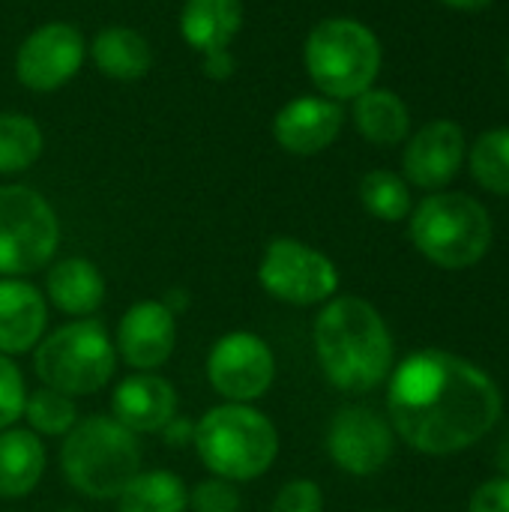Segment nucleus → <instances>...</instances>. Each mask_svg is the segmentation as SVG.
Segmentation results:
<instances>
[{"label": "nucleus", "instance_id": "nucleus-1", "mask_svg": "<svg viewBox=\"0 0 509 512\" xmlns=\"http://www.w3.org/2000/svg\"><path fill=\"white\" fill-rule=\"evenodd\" d=\"M393 432L417 453L453 456L486 438L504 414L498 384L471 360L426 348L390 372Z\"/></svg>", "mask_w": 509, "mask_h": 512}, {"label": "nucleus", "instance_id": "nucleus-2", "mask_svg": "<svg viewBox=\"0 0 509 512\" xmlns=\"http://www.w3.org/2000/svg\"><path fill=\"white\" fill-rule=\"evenodd\" d=\"M312 342L324 378L342 393H369L393 372V336L381 312L363 297L327 300Z\"/></svg>", "mask_w": 509, "mask_h": 512}, {"label": "nucleus", "instance_id": "nucleus-3", "mask_svg": "<svg viewBox=\"0 0 509 512\" xmlns=\"http://www.w3.org/2000/svg\"><path fill=\"white\" fill-rule=\"evenodd\" d=\"M207 471L228 483H249L267 474L279 456V432L252 405L225 402L210 408L192 435Z\"/></svg>", "mask_w": 509, "mask_h": 512}, {"label": "nucleus", "instance_id": "nucleus-4", "mask_svg": "<svg viewBox=\"0 0 509 512\" xmlns=\"http://www.w3.org/2000/svg\"><path fill=\"white\" fill-rule=\"evenodd\" d=\"M60 468L78 495L111 501L141 471L138 435L123 429L114 417H84L63 435Z\"/></svg>", "mask_w": 509, "mask_h": 512}, {"label": "nucleus", "instance_id": "nucleus-5", "mask_svg": "<svg viewBox=\"0 0 509 512\" xmlns=\"http://www.w3.org/2000/svg\"><path fill=\"white\" fill-rule=\"evenodd\" d=\"M381 60L384 54L375 30L348 15L318 21L303 45V66L309 81L336 102L357 99L375 87Z\"/></svg>", "mask_w": 509, "mask_h": 512}, {"label": "nucleus", "instance_id": "nucleus-6", "mask_svg": "<svg viewBox=\"0 0 509 512\" xmlns=\"http://www.w3.org/2000/svg\"><path fill=\"white\" fill-rule=\"evenodd\" d=\"M411 243L444 270L480 264L492 246L495 225L489 210L465 192H432L411 210Z\"/></svg>", "mask_w": 509, "mask_h": 512}, {"label": "nucleus", "instance_id": "nucleus-7", "mask_svg": "<svg viewBox=\"0 0 509 512\" xmlns=\"http://www.w3.org/2000/svg\"><path fill=\"white\" fill-rule=\"evenodd\" d=\"M33 366L45 387L72 399L93 396L111 381L117 369V348L99 321H72L36 345Z\"/></svg>", "mask_w": 509, "mask_h": 512}, {"label": "nucleus", "instance_id": "nucleus-8", "mask_svg": "<svg viewBox=\"0 0 509 512\" xmlns=\"http://www.w3.org/2000/svg\"><path fill=\"white\" fill-rule=\"evenodd\" d=\"M57 246L54 207L30 186H0V279H21L48 267Z\"/></svg>", "mask_w": 509, "mask_h": 512}, {"label": "nucleus", "instance_id": "nucleus-9", "mask_svg": "<svg viewBox=\"0 0 509 512\" xmlns=\"http://www.w3.org/2000/svg\"><path fill=\"white\" fill-rule=\"evenodd\" d=\"M258 282L279 303L318 306L336 294L339 270L315 246L294 237H276L261 255Z\"/></svg>", "mask_w": 509, "mask_h": 512}, {"label": "nucleus", "instance_id": "nucleus-10", "mask_svg": "<svg viewBox=\"0 0 509 512\" xmlns=\"http://www.w3.org/2000/svg\"><path fill=\"white\" fill-rule=\"evenodd\" d=\"M276 378V357L270 345L246 330L222 336L207 354V381L210 387L237 405L261 399Z\"/></svg>", "mask_w": 509, "mask_h": 512}, {"label": "nucleus", "instance_id": "nucleus-11", "mask_svg": "<svg viewBox=\"0 0 509 512\" xmlns=\"http://www.w3.org/2000/svg\"><path fill=\"white\" fill-rule=\"evenodd\" d=\"M87 57V42L75 24L48 21L36 27L15 54V75L33 93H51L69 84Z\"/></svg>", "mask_w": 509, "mask_h": 512}, {"label": "nucleus", "instance_id": "nucleus-12", "mask_svg": "<svg viewBox=\"0 0 509 512\" xmlns=\"http://www.w3.org/2000/svg\"><path fill=\"white\" fill-rule=\"evenodd\" d=\"M396 432L372 408H342L327 429V453L336 468L351 477H372L384 471L393 456Z\"/></svg>", "mask_w": 509, "mask_h": 512}, {"label": "nucleus", "instance_id": "nucleus-13", "mask_svg": "<svg viewBox=\"0 0 509 512\" xmlns=\"http://www.w3.org/2000/svg\"><path fill=\"white\" fill-rule=\"evenodd\" d=\"M468 159V138L456 120H432L405 141V180L426 192H441L456 180Z\"/></svg>", "mask_w": 509, "mask_h": 512}, {"label": "nucleus", "instance_id": "nucleus-14", "mask_svg": "<svg viewBox=\"0 0 509 512\" xmlns=\"http://www.w3.org/2000/svg\"><path fill=\"white\" fill-rule=\"evenodd\" d=\"M177 324L162 300H141L126 309L117 324V357L135 372H153L174 354Z\"/></svg>", "mask_w": 509, "mask_h": 512}, {"label": "nucleus", "instance_id": "nucleus-15", "mask_svg": "<svg viewBox=\"0 0 509 512\" xmlns=\"http://www.w3.org/2000/svg\"><path fill=\"white\" fill-rule=\"evenodd\" d=\"M345 126V108L327 96H297L273 117V138L291 156H315L333 147Z\"/></svg>", "mask_w": 509, "mask_h": 512}, {"label": "nucleus", "instance_id": "nucleus-16", "mask_svg": "<svg viewBox=\"0 0 509 512\" xmlns=\"http://www.w3.org/2000/svg\"><path fill=\"white\" fill-rule=\"evenodd\" d=\"M111 417L132 435H156L177 417V390L156 372H135L111 393Z\"/></svg>", "mask_w": 509, "mask_h": 512}, {"label": "nucleus", "instance_id": "nucleus-17", "mask_svg": "<svg viewBox=\"0 0 509 512\" xmlns=\"http://www.w3.org/2000/svg\"><path fill=\"white\" fill-rule=\"evenodd\" d=\"M48 300L24 279H0V354H27L42 342Z\"/></svg>", "mask_w": 509, "mask_h": 512}, {"label": "nucleus", "instance_id": "nucleus-18", "mask_svg": "<svg viewBox=\"0 0 509 512\" xmlns=\"http://www.w3.org/2000/svg\"><path fill=\"white\" fill-rule=\"evenodd\" d=\"M45 300L72 318L93 315L105 300V279L87 258H63L45 276Z\"/></svg>", "mask_w": 509, "mask_h": 512}, {"label": "nucleus", "instance_id": "nucleus-19", "mask_svg": "<svg viewBox=\"0 0 509 512\" xmlns=\"http://www.w3.org/2000/svg\"><path fill=\"white\" fill-rule=\"evenodd\" d=\"M243 27L240 0H186L180 12V36L198 54L231 48Z\"/></svg>", "mask_w": 509, "mask_h": 512}, {"label": "nucleus", "instance_id": "nucleus-20", "mask_svg": "<svg viewBox=\"0 0 509 512\" xmlns=\"http://www.w3.org/2000/svg\"><path fill=\"white\" fill-rule=\"evenodd\" d=\"M351 120L357 132L375 147H396L411 135V111L405 99L387 87H369L351 99Z\"/></svg>", "mask_w": 509, "mask_h": 512}, {"label": "nucleus", "instance_id": "nucleus-21", "mask_svg": "<svg viewBox=\"0 0 509 512\" xmlns=\"http://www.w3.org/2000/svg\"><path fill=\"white\" fill-rule=\"evenodd\" d=\"M90 60L96 69L114 81H138L153 66L150 42L132 27H105L87 45Z\"/></svg>", "mask_w": 509, "mask_h": 512}, {"label": "nucleus", "instance_id": "nucleus-22", "mask_svg": "<svg viewBox=\"0 0 509 512\" xmlns=\"http://www.w3.org/2000/svg\"><path fill=\"white\" fill-rule=\"evenodd\" d=\"M45 474V444L30 429L0 432V498L30 495Z\"/></svg>", "mask_w": 509, "mask_h": 512}, {"label": "nucleus", "instance_id": "nucleus-23", "mask_svg": "<svg viewBox=\"0 0 509 512\" xmlns=\"http://www.w3.org/2000/svg\"><path fill=\"white\" fill-rule=\"evenodd\" d=\"M189 489L171 471H138L117 495V512H186Z\"/></svg>", "mask_w": 509, "mask_h": 512}, {"label": "nucleus", "instance_id": "nucleus-24", "mask_svg": "<svg viewBox=\"0 0 509 512\" xmlns=\"http://www.w3.org/2000/svg\"><path fill=\"white\" fill-rule=\"evenodd\" d=\"M465 162L486 192L509 198V126L486 129L483 135H477Z\"/></svg>", "mask_w": 509, "mask_h": 512}, {"label": "nucleus", "instance_id": "nucleus-25", "mask_svg": "<svg viewBox=\"0 0 509 512\" xmlns=\"http://www.w3.org/2000/svg\"><path fill=\"white\" fill-rule=\"evenodd\" d=\"M42 156V129L21 111H0V174H21Z\"/></svg>", "mask_w": 509, "mask_h": 512}, {"label": "nucleus", "instance_id": "nucleus-26", "mask_svg": "<svg viewBox=\"0 0 509 512\" xmlns=\"http://www.w3.org/2000/svg\"><path fill=\"white\" fill-rule=\"evenodd\" d=\"M360 201L369 216L381 222H402L411 216V186L396 171L375 168L360 180Z\"/></svg>", "mask_w": 509, "mask_h": 512}, {"label": "nucleus", "instance_id": "nucleus-27", "mask_svg": "<svg viewBox=\"0 0 509 512\" xmlns=\"http://www.w3.org/2000/svg\"><path fill=\"white\" fill-rule=\"evenodd\" d=\"M24 417H27L33 435L63 438L78 423V408H75V399L72 396L57 393L51 387H39V390H33L27 396Z\"/></svg>", "mask_w": 509, "mask_h": 512}, {"label": "nucleus", "instance_id": "nucleus-28", "mask_svg": "<svg viewBox=\"0 0 509 512\" xmlns=\"http://www.w3.org/2000/svg\"><path fill=\"white\" fill-rule=\"evenodd\" d=\"M24 402H27L24 378L18 366L6 354H0V432L12 429L24 417Z\"/></svg>", "mask_w": 509, "mask_h": 512}, {"label": "nucleus", "instance_id": "nucleus-29", "mask_svg": "<svg viewBox=\"0 0 509 512\" xmlns=\"http://www.w3.org/2000/svg\"><path fill=\"white\" fill-rule=\"evenodd\" d=\"M243 504L234 483L210 477L189 492V507L195 512H237Z\"/></svg>", "mask_w": 509, "mask_h": 512}, {"label": "nucleus", "instance_id": "nucleus-30", "mask_svg": "<svg viewBox=\"0 0 509 512\" xmlns=\"http://www.w3.org/2000/svg\"><path fill=\"white\" fill-rule=\"evenodd\" d=\"M270 512H324V495L315 480H291L273 498Z\"/></svg>", "mask_w": 509, "mask_h": 512}, {"label": "nucleus", "instance_id": "nucleus-31", "mask_svg": "<svg viewBox=\"0 0 509 512\" xmlns=\"http://www.w3.org/2000/svg\"><path fill=\"white\" fill-rule=\"evenodd\" d=\"M468 512H509V477L483 483L474 492Z\"/></svg>", "mask_w": 509, "mask_h": 512}, {"label": "nucleus", "instance_id": "nucleus-32", "mask_svg": "<svg viewBox=\"0 0 509 512\" xmlns=\"http://www.w3.org/2000/svg\"><path fill=\"white\" fill-rule=\"evenodd\" d=\"M234 54L231 48H222V51H210V54H201V69L207 78H216V81H225L234 75Z\"/></svg>", "mask_w": 509, "mask_h": 512}, {"label": "nucleus", "instance_id": "nucleus-33", "mask_svg": "<svg viewBox=\"0 0 509 512\" xmlns=\"http://www.w3.org/2000/svg\"><path fill=\"white\" fill-rule=\"evenodd\" d=\"M450 9H459V12H480V9H489L495 0H438Z\"/></svg>", "mask_w": 509, "mask_h": 512}, {"label": "nucleus", "instance_id": "nucleus-34", "mask_svg": "<svg viewBox=\"0 0 509 512\" xmlns=\"http://www.w3.org/2000/svg\"><path fill=\"white\" fill-rule=\"evenodd\" d=\"M498 468L504 477H509V432L501 438V447H498Z\"/></svg>", "mask_w": 509, "mask_h": 512}, {"label": "nucleus", "instance_id": "nucleus-35", "mask_svg": "<svg viewBox=\"0 0 509 512\" xmlns=\"http://www.w3.org/2000/svg\"><path fill=\"white\" fill-rule=\"evenodd\" d=\"M507 75H509V54H507Z\"/></svg>", "mask_w": 509, "mask_h": 512}]
</instances>
